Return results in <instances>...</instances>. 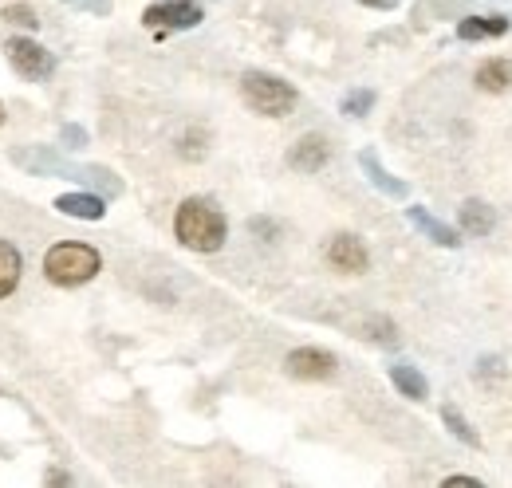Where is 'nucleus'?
Segmentation results:
<instances>
[{"instance_id": "15", "label": "nucleus", "mask_w": 512, "mask_h": 488, "mask_svg": "<svg viewBox=\"0 0 512 488\" xmlns=\"http://www.w3.org/2000/svg\"><path fill=\"white\" fill-rule=\"evenodd\" d=\"M493 225H497V213H493L485 201H477V197H473V201H465V205H461V229H465V233L485 237Z\"/></svg>"}, {"instance_id": "11", "label": "nucleus", "mask_w": 512, "mask_h": 488, "mask_svg": "<svg viewBox=\"0 0 512 488\" xmlns=\"http://www.w3.org/2000/svg\"><path fill=\"white\" fill-rule=\"evenodd\" d=\"M406 217H410V225H414V229H422L430 241L442 244V248H457V244H461L457 241V233H453L449 225H442L438 217H430L422 205H410V209H406Z\"/></svg>"}, {"instance_id": "2", "label": "nucleus", "mask_w": 512, "mask_h": 488, "mask_svg": "<svg viewBox=\"0 0 512 488\" xmlns=\"http://www.w3.org/2000/svg\"><path fill=\"white\" fill-rule=\"evenodd\" d=\"M12 162L24 166V170H32V174H64L71 182H87V185H95V189H103L107 197L123 193V182H119L111 170H103V166H75V162H64L60 154H52V150H44V146L16 150Z\"/></svg>"}, {"instance_id": "13", "label": "nucleus", "mask_w": 512, "mask_h": 488, "mask_svg": "<svg viewBox=\"0 0 512 488\" xmlns=\"http://www.w3.org/2000/svg\"><path fill=\"white\" fill-rule=\"evenodd\" d=\"M505 32H509L505 16H469V20L457 24L461 40H489V36H505Z\"/></svg>"}, {"instance_id": "17", "label": "nucleus", "mask_w": 512, "mask_h": 488, "mask_svg": "<svg viewBox=\"0 0 512 488\" xmlns=\"http://www.w3.org/2000/svg\"><path fill=\"white\" fill-rule=\"evenodd\" d=\"M359 166L367 170V178H371V182L379 185V189H383L386 197H406V185H402V182H394V178L386 174L383 166H379V158H375L371 150H363V154H359Z\"/></svg>"}, {"instance_id": "8", "label": "nucleus", "mask_w": 512, "mask_h": 488, "mask_svg": "<svg viewBox=\"0 0 512 488\" xmlns=\"http://www.w3.org/2000/svg\"><path fill=\"white\" fill-rule=\"evenodd\" d=\"M327 260L339 268V272H367V244L359 241L355 233H339V237H331V244H327Z\"/></svg>"}, {"instance_id": "21", "label": "nucleus", "mask_w": 512, "mask_h": 488, "mask_svg": "<svg viewBox=\"0 0 512 488\" xmlns=\"http://www.w3.org/2000/svg\"><path fill=\"white\" fill-rule=\"evenodd\" d=\"M64 142H67V146H75V150H79V146L87 142V134H83L79 126H64Z\"/></svg>"}, {"instance_id": "16", "label": "nucleus", "mask_w": 512, "mask_h": 488, "mask_svg": "<svg viewBox=\"0 0 512 488\" xmlns=\"http://www.w3.org/2000/svg\"><path fill=\"white\" fill-rule=\"evenodd\" d=\"M477 87L497 95V91H509L512 87V63L509 60H489L477 67Z\"/></svg>"}, {"instance_id": "14", "label": "nucleus", "mask_w": 512, "mask_h": 488, "mask_svg": "<svg viewBox=\"0 0 512 488\" xmlns=\"http://www.w3.org/2000/svg\"><path fill=\"white\" fill-rule=\"evenodd\" d=\"M20 272H24V260H20L16 244L0 241V300L16 292V284H20Z\"/></svg>"}, {"instance_id": "9", "label": "nucleus", "mask_w": 512, "mask_h": 488, "mask_svg": "<svg viewBox=\"0 0 512 488\" xmlns=\"http://www.w3.org/2000/svg\"><path fill=\"white\" fill-rule=\"evenodd\" d=\"M327 158H331V146H327V138H320V134H304V138L288 150V166L300 170V174H316V170H323Z\"/></svg>"}, {"instance_id": "25", "label": "nucleus", "mask_w": 512, "mask_h": 488, "mask_svg": "<svg viewBox=\"0 0 512 488\" xmlns=\"http://www.w3.org/2000/svg\"><path fill=\"white\" fill-rule=\"evenodd\" d=\"M0 122H4V103H0Z\"/></svg>"}, {"instance_id": "10", "label": "nucleus", "mask_w": 512, "mask_h": 488, "mask_svg": "<svg viewBox=\"0 0 512 488\" xmlns=\"http://www.w3.org/2000/svg\"><path fill=\"white\" fill-rule=\"evenodd\" d=\"M56 209L64 217H79V221H103V213H107L103 197H95V193H64V197H56Z\"/></svg>"}, {"instance_id": "12", "label": "nucleus", "mask_w": 512, "mask_h": 488, "mask_svg": "<svg viewBox=\"0 0 512 488\" xmlns=\"http://www.w3.org/2000/svg\"><path fill=\"white\" fill-rule=\"evenodd\" d=\"M390 382L398 386V394L402 398H410V402H426V394H430V386H426V378H422V370L410 363H398L390 366Z\"/></svg>"}, {"instance_id": "5", "label": "nucleus", "mask_w": 512, "mask_h": 488, "mask_svg": "<svg viewBox=\"0 0 512 488\" xmlns=\"http://www.w3.org/2000/svg\"><path fill=\"white\" fill-rule=\"evenodd\" d=\"M142 24L154 32H182V28H197L201 24V4L197 0H162L150 4L142 12Z\"/></svg>"}, {"instance_id": "1", "label": "nucleus", "mask_w": 512, "mask_h": 488, "mask_svg": "<svg viewBox=\"0 0 512 488\" xmlns=\"http://www.w3.org/2000/svg\"><path fill=\"white\" fill-rule=\"evenodd\" d=\"M174 233L193 252H217L225 244L229 225H225V213L209 197H190V201H182V209L174 217Z\"/></svg>"}, {"instance_id": "23", "label": "nucleus", "mask_w": 512, "mask_h": 488, "mask_svg": "<svg viewBox=\"0 0 512 488\" xmlns=\"http://www.w3.org/2000/svg\"><path fill=\"white\" fill-rule=\"evenodd\" d=\"M461 485H481L477 477H449L446 481V488H461Z\"/></svg>"}, {"instance_id": "20", "label": "nucleus", "mask_w": 512, "mask_h": 488, "mask_svg": "<svg viewBox=\"0 0 512 488\" xmlns=\"http://www.w3.org/2000/svg\"><path fill=\"white\" fill-rule=\"evenodd\" d=\"M4 20L8 24H20V28H36L40 20H36V12L28 8V4H16V8H4Z\"/></svg>"}, {"instance_id": "24", "label": "nucleus", "mask_w": 512, "mask_h": 488, "mask_svg": "<svg viewBox=\"0 0 512 488\" xmlns=\"http://www.w3.org/2000/svg\"><path fill=\"white\" fill-rule=\"evenodd\" d=\"M363 4H367V8H394L398 0H363Z\"/></svg>"}, {"instance_id": "6", "label": "nucleus", "mask_w": 512, "mask_h": 488, "mask_svg": "<svg viewBox=\"0 0 512 488\" xmlns=\"http://www.w3.org/2000/svg\"><path fill=\"white\" fill-rule=\"evenodd\" d=\"M4 52H8V63H12L24 79H48V75H52V67H56L52 52H48L44 44L28 40V36H12Z\"/></svg>"}, {"instance_id": "7", "label": "nucleus", "mask_w": 512, "mask_h": 488, "mask_svg": "<svg viewBox=\"0 0 512 488\" xmlns=\"http://www.w3.org/2000/svg\"><path fill=\"white\" fill-rule=\"evenodd\" d=\"M284 370L300 382H327V378H335V355H327L320 347H300L284 359Z\"/></svg>"}, {"instance_id": "22", "label": "nucleus", "mask_w": 512, "mask_h": 488, "mask_svg": "<svg viewBox=\"0 0 512 488\" xmlns=\"http://www.w3.org/2000/svg\"><path fill=\"white\" fill-rule=\"evenodd\" d=\"M67 4L87 8V12H107V8H111V0H67Z\"/></svg>"}, {"instance_id": "18", "label": "nucleus", "mask_w": 512, "mask_h": 488, "mask_svg": "<svg viewBox=\"0 0 512 488\" xmlns=\"http://www.w3.org/2000/svg\"><path fill=\"white\" fill-rule=\"evenodd\" d=\"M442 418H446L449 433H453V437H457V441H465V445H473V449H477V445H481V437H477V433H473V429H469V422H465V418H461V414H457V410H453V406H442Z\"/></svg>"}, {"instance_id": "19", "label": "nucleus", "mask_w": 512, "mask_h": 488, "mask_svg": "<svg viewBox=\"0 0 512 488\" xmlns=\"http://www.w3.org/2000/svg\"><path fill=\"white\" fill-rule=\"evenodd\" d=\"M371 107H375V91H351V95L343 99V115H347V119H363Z\"/></svg>"}, {"instance_id": "4", "label": "nucleus", "mask_w": 512, "mask_h": 488, "mask_svg": "<svg viewBox=\"0 0 512 488\" xmlns=\"http://www.w3.org/2000/svg\"><path fill=\"white\" fill-rule=\"evenodd\" d=\"M241 95H245L249 111L264 115V119H284L296 107V87L276 79V75H264V71H245L241 75Z\"/></svg>"}, {"instance_id": "3", "label": "nucleus", "mask_w": 512, "mask_h": 488, "mask_svg": "<svg viewBox=\"0 0 512 488\" xmlns=\"http://www.w3.org/2000/svg\"><path fill=\"white\" fill-rule=\"evenodd\" d=\"M99 252L91 244H79V241H64V244H52L48 256H44V276L60 288H75V284H87L95 280L99 272Z\"/></svg>"}]
</instances>
